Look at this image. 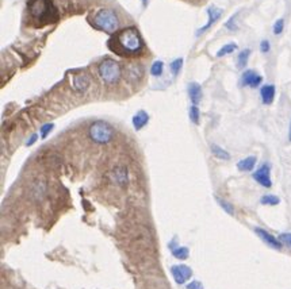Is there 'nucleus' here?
I'll return each mask as SVG.
<instances>
[{"label": "nucleus", "instance_id": "nucleus-5", "mask_svg": "<svg viewBox=\"0 0 291 289\" xmlns=\"http://www.w3.org/2000/svg\"><path fill=\"white\" fill-rule=\"evenodd\" d=\"M97 73L107 85H112L121 80L122 71L119 64L116 63L112 58H106L97 67Z\"/></svg>", "mask_w": 291, "mask_h": 289}, {"label": "nucleus", "instance_id": "nucleus-7", "mask_svg": "<svg viewBox=\"0 0 291 289\" xmlns=\"http://www.w3.org/2000/svg\"><path fill=\"white\" fill-rule=\"evenodd\" d=\"M171 273H172V277H174L176 284L183 285L191 279V276H193V269H191L189 265L180 264V265L171 266Z\"/></svg>", "mask_w": 291, "mask_h": 289}, {"label": "nucleus", "instance_id": "nucleus-22", "mask_svg": "<svg viewBox=\"0 0 291 289\" xmlns=\"http://www.w3.org/2000/svg\"><path fill=\"white\" fill-rule=\"evenodd\" d=\"M236 50H237V45L233 44V42L232 44L223 45L222 48L217 52V57H223V56H226V54H232L233 52H236Z\"/></svg>", "mask_w": 291, "mask_h": 289}, {"label": "nucleus", "instance_id": "nucleus-29", "mask_svg": "<svg viewBox=\"0 0 291 289\" xmlns=\"http://www.w3.org/2000/svg\"><path fill=\"white\" fill-rule=\"evenodd\" d=\"M278 239L282 242V245H285L286 247L291 249V232H285V234H281Z\"/></svg>", "mask_w": 291, "mask_h": 289}, {"label": "nucleus", "instance_id": "nucleus-11", "mask_svg": "<svg viewBox=\"0 0 291 289\" xmlns=\"http://www.w3.org/2000/svg\"><path fill=\"white\" fill-rule=\"evenodd\" d=\"M90 77H88L87 74H75L72 77V88L73 91H76L78 93H83V92H86L90 87Z\"/></svg>", "mask_w": 291, "mask_h": 289}, {"label": "nucleus", "instance_id": "nucleus-14", "mask_svg": "<svg viewBox=\"0 0 291 289\" xmlns=\"http://www.w3.org/2000/svg\"><path fill=\"white\" fill-rule=\"evenodd\" d=\"M187 92H189V96L190 100L193 104L195 106H198L200 100H202V87H200V84L198 82H190L189 88H187Z\"/></svg>", "mask_w": 291, "mask_h": 289}, {"label": "nucleus", "instance_id": "nucleus-20", "mask_svg": "<svg viewBox=\"0 0 291 289\" xmlns=\"http://www.w3.org/2000/svg\"><path fill=\"white\" fill-rule=\"evenodd\" d=\"M210 150H211V153L214 154V157H217V158H219V159H229L230 158V154H229L228 151H226L225 149H222V147H221V146H218V144H211Z\"/></svg>", "mask_w": 291, "mask_h": 289}, {"label": "nucleus", "instance_id": "nucleus-13", "mask_svg": "<svg viewBox=\"0 0 291 289\" xmlns=\"http://www.w3.org/2000/svg\"><path fill=\"white\" fill-rule=\"evenodd\" d=\"M111 180L116 185L125 187L129 183V172L125 166H118L111 172Z\"/></svg>", "mask_w": 291, "mask_h": 289}, {"label": "nucleus", "instance_id": "nucleus-18", "mask_svg": "<svg viewBox=\"0 0 291 289\" xmlns=\"http://www.w3.org/2000/svg\"><path fill=\"white\" fill-rule=\"evenodd\" d=\"M257 162V158L255 155H249L247 158L241 159V161H238L237 168L241 170V172H251L255 168V165Z\"/></svg>", "mask_w": 291, "mask_h": 289}, {"label": "nucleus", "instance_id": "nucleus-32", "mask_svg": "<svg viewBox=\"0 0 291 289\" xmlns=\"http://www.w3.org/2000/svg\"><path fill=\"white\" fill-rule=\"evenodd\" d=\"M187 289H203V284L200 283V281H191V283H189L187 284V287H186Z\"/></svg>", "mask_w": 291, "mask_h": 289}, {"label": "nucleus", "instance_id": "nucleus-36", "mask_svg": "<svg viewBox=\"0 0 291 289\" xmlns=\"http://www.w3.org/2000/svg\"><path fill=\"white\" fill-rule=\"evenodd\" d=\"M141 1H142V4H144V5L148 4V0H141Z\"/></svg>", "mask_w": 291, "mask_h": 289}, {"label": "nucleus", "instance_id": "nucleus-12", "mask_svg": "<svg viewBox=\"0 0 291 289\" xmlns=\"http://www.w3.org/2000/svg\"><path fill=\"white\" fill-rule=\"evenodd\" d=\"M255 232H256L257 235L262 238L263 242H266L268 246H271V247L277 249V250H281L282 249V246H283L282 245V242L279 241V239H277L275 236L272 235V234H270L268 231L263 230L260 227H256V228H255Z\"/></svg>", "mask_w": 291, "mask_h": 289}, {"label": "nucleus", "instance_id": "nucleus-33", "mask_svg": "<svg viewBox=\"0 0 291 289\" xmlns=\"http://www.w3.org/2000/svg\"><path fill=\"white\" fill-rule=\"evenodd\" d=\"M270 49H271V45H270V42H268L267 39L262 41V44H260V52H262V53H268Z\"/></svg>", "mask_w": 291, "mask_h": 289}, {"label": "nucleus", "instance_id": "nucleus-25", "mask_svg": "<svg viewBox=\"0 0 291 289\" xmlns=\"http://www.w3.org/2000/svg\"><path fill=\"white\" fill-rule=\"evenodd\" d=\"M260 203L264 204V206H277L281 203V199L278 196H274V195H266L260 199Z\"/></svg>", "mask_w": 291, "mask_h": 289}, {"label": "nucleus", "instance_id": "nucleus-34", "mask_svg": "<svg viewBox=\"0 0 291 289\" xmlns=\"http://www.w3.org/2000/svg\"><path fill=\"white\" fill-rule=\"evenodd\" d=\"M37 140H38V135L37 134H33L31 137H30L29 140L26 141V146H33V144L37 142Z\"/></svg>", "mask_w": 291, "mask_h": 289}, {"label": "nucleus", "instance_id": "nucleus-8", "mask_svg": "<svg viewBox=\"0 0 291 289\" xmlns=\"http://www.w3.org/2000/svg\"><path fill=\"white\" fill-rule=\"evenodd\" d=\"M271 168L268 164H263L260 168L257 169L256 172L253 173V178L255 181L260 184L264 188H271L272 181H271Z\"/></svg>", "mask_w": 291, "mask_h": 289}, {"label": "nucleus", "instance_id": "nucleus-19", "mask_svg": "<svg viewBox=\"0 0 291 289\" xmlns=\"http://www.w3.org/2000/svg\"><path fill=\"white\" fill-rule=\"evenodd\" d=\"M249 56H251V50L249 49H244L240 52V54L237 56V68L238 69H244L247 67L248 60H249Z\"/></svg>", "mask_w": 291, "mask_h": 289}, {"label": "nucleus", "instance_id": "nucleus-31", "mask_svg": "<svg viewBox=\"0 0 291 289\" xmlns=\"http://www.w3.org/2000/svg\"><path fill=\"white\" fill-rule=\"evenodd\" d=\"M236 18H237V14L233 15L232 18H230V19H229L228 22L225 23V27L229 30H233V31H236V30H237V24H236V22H234V20H236Z\"/></svg>", "mask_w": 291, "mask_h": 289}, {"label": "nucleus", "instance_id": "nucleus-9", "mask_svg": "<svg viewBox=\"0 0 291 289\" xmlns=\"http://www.w3.org/2000/svg\"><path fill=\"white\" fill-rule=\"evenodd\" d=\"M263 81V77L253 69H248L243 73L241 76V84L244 87H251V88H257Z\"/></svg>", "mask_w": 291, "mask_h": 289}, {"label": "nucleus", "instance_id": "nucleus-3", "mask_svg": "<svg viewBox=\"0 0 291 289\" xmlns=\"http://www.w3.org/2000/svg\"><path fill=\"white\" fill-rule=\"evenodd\" d=\"M30 15L38 22H50L53 20V15H56L52 0H30L27 4Z\"/></svg>", "mask_w": 291, "mask_h": 289}, {"label": "nucleus", "instance_id": "nucleus-21", "mask_svg": "<svg viewBox=\"0 0 291 289\" xmlns=\"http://www.w3.org/2000/svg\"><path fill=\"white\" fill-rule=\"evenodd\" d=\"M138 71H142V67H138L137 64L129 67V69H127V77L130 78L131 81H137L142 76V72L138 73Z\"/></svg>", "mask_w": 291, "mask_h": 289}, {"label": "nucleus", "instance_id": "nucleus-24", "mask_svg": "<svg viewBox=\"0 0 291 289\" xmlns=\"http://www.w3.org/2000/svg\"><path fill=\"white\" fill-rule=\"evenodd\" d=\"M164 71V63L163 61H155L151 67V74L155 77H160Z\"/></svg>", "mask_w": 291, "mask_h": 289}, {"label": "nucleus", "instance_id": "nucleus-17", "mask_svg": "<svg viewBox=\"0 0 291 289\" xmlns=\"http://www.w3.org/2000/svg\"><path fill=\"white\" fill-rule=\"evenodd\" d=\"M260 96H262V101L264 104H271L274 99H275V87L272 84H267V85H263L260 89Z\"/></svg>", "mask_w": 291, "mask_h": 289}, {"label": "nucleus", "instance_id": "nucleus-27", "mask_svg": "<svg viewBox=\"0 0 291 289\" xmlns=\"http://www.w3.org/2000/svg\"><path fill=\"white\" fill-rule=\"evenodd\" d=\"M217 199V203L219 204V207L222 208L223 211L226 212V214H229V215H234V208H233V206L230 204L229 202H226V200H223V199L221 198H215Z\"/></svg>", "mask_w": 291, "mask_h": 289}, {"label": "nucleus", "instance_id": "nucleus-23", "mask_svg": "<svg viewBox=\"0 0 291 289\" xmlns=\"http://www.w3.org/2000/svg\"><path fill=\"white\" fill-rule=\"evenodd\" d=\"M190 121L193 122L194 125H199V122H200V111H199L198 106H195V104H193V106L190 107Z\"/></svg>", "mask_w": 291, "mask_h": 289}, {"label": "nucleus", "instance_id": "nucleus-10", "mask_svg": "<svg viewBox=\"0 0 291 289\" xmlns=\"http://www.w3.org/2000/svg\"><path fill=\"white\" fill-rule=\"evenodd\" d=\"M221 15H222V10L221 8H218V7H215V5H211V7H209L207 8V16H209V20H207V23L204 24V26H202L200 29L196 31V35H202V34L204 33V31H207V30L213 26L217 20L221 18Z\"/></svg>", "mask_w": 291, "mask_h": 289}, {"label": "nucleus", "instance_id": "nucleus-1", "mask_svg": "<svg viewBox=\"0 0 291 289\" xmlns=\"http://www.w3.org/2000/svg\"><path fill=\"white\" fill-rule=\"evenodd\" d=\"M107 46L111 52L122 57L140 56L145 49L144 39L141 38L140 31L136 27H127L115 35H112L111 38L108 39Z\"/></svg>", "mask_w": 291, "mask_h": 289}, {"label": "nucleus", "instance_id": "nucleus-35", "mask_svg": "<svg viewBox=\"0 0 291 289\" xmlns=\"http://www.w3.org/2000/svg\"><path fill=\"white\" fill-rule=\"evenodd\" d=\"M289 140L291 141V123H290V130H289Z\"/></svg>", "mask_w": 291, "mask_h": 289}, {"label": "nucleus", "instance_id": "nucleus-4", "mask_svg": "<svg viewBox=\"0 0 291 289\" xmlns=\"http://www.w3.org/2000/svg\"><path fill=\"white\" fill-rule=\"evenodd\" d=\"M88 135H90V138L95 144H106L108 142H111L114 135H115V131H114V129H112V126L110 123L103 121H97L90 126Z\"/></svg>", "mask_w": 291, "mask_h": 289}, {"label": "nucleus", "instance_id": "nucleus-26", "mask_svg": "<svg viewBox=\"0 0 291 289\" xmlns=\"http://www.w3.org/2000/svg\"><path fill=\"white\" fill-rule=\"evenodd\" d=\"M182 67H183V58H176V60H174L170 65V69L171 72H172V74H174V76H178L180 71H182Z\"/></svg>", "mask_w": 291, "mask_h": 289}, {"label": "nucleus", "instance_id": "nucleus-15", "mask_svg": "<svg viewBox=\"0 0 291 289\" xmlns=\"http://www.w3.org/2000/svg\"><path fill=\"white\" fill-rule=\"evenodd\" d=\"M176 239H172V242H170V245H168V247L171 249V251H172V256L175 257V258H178V260H182L185 261L187 260L190 257V250L189 247H186V246H176Z\"/></svg>", "mask_w": 291, "mask_h": 289}, {"label": "nucleus", "instance_id": "nucleus-28", "mask_svg": "<svg viewBox=\"0 0 291 289\" xmlns=\"http://www.w3.org/2000/svg\"><path fill=\"white\" fill-rule=\"evenodd\" d=\"M53 129H54V123H45V125L41 126V129H39L41 138H42V140H46V138H48V135L52 133Z\"/></svg>", "mask_w": 291, "mask_h": 289}, {"label": "nucleus", "instance_id": "nucleus-16", "mask_svg": "<svg viewBox=\"0 0 291 289\" xmlns=\"http://www.w3.org/2000/svg\"><path fill=\"white\" fill-rule=\"evenodd\" d=\"M148 122H149V115H148V112L144 111V110H140L138 112H136V115L133 116V119H131V123H133V127H134V130H142L146 125H148Z\"/></svg>", "mask_w": 291, "mask_h": 289}, {"label": "nucleus", "instance_id": "nucleus-2", "mask_svg": "<svg viewBox=\"0 0 291 289\" xmlns=\"http://www.w3.org/2000/svg\"><path fill=\"white\" fill-rule=\"evenodd\" d=\"M93 24L100 31L112 34L114 31H116L118 26H119V18H118L115 11L111 8H102L94 15Z\"/></svg>", "mask_w": 291, "mask_h": 289}, {"label": "nucleus", "instance_id": "nucleus-30", "mask_svg": "<svg viewBox=\"0 0 291 289\" xmlns=\"http://www.w3.org/2000/svg\"><path fill=\"white\" fill-rule=\"evenodd\" d=\"M283 29H285V20L282 19H278L275 23H274V34L275 35H279V34L283 33Z\"/></svg>", "mask_w": 291, "mask_h": 289}, {"label": "nucleus", "instance_id": "nucleus-6", "mask_svg": "<svg viewBox=\"0 0 291 289\" xmlns=\"http://www.w3.org/2000/svg\"><path fill=\"white\" fill-rule=\"evenodd\" d=\"M48 191V183L44 177L34 178L29 187V195L30 199L35 203L42 202Z\"/></svg>", "mask_w": 291, "mask_h": 289}]
</instances>
